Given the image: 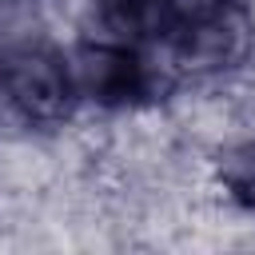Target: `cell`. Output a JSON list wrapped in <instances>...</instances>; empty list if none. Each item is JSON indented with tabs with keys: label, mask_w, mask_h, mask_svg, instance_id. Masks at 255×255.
<instances>
[{
	"label": "cell",
	"mask_w": 255,
	"mask_h": 255,
	"mask_svg": "<svg viewBox=\"0 0 255 255\" xmlns=\"http://www.w3.org/2000/svg\"><path fill=\"white\" fill-rule=\"evenodd\" d=\"M251 36H255V28L239 0H215L207 8L183 12L167 32L175 60L191 72L239 68L251 52Z\"/></svg>",
	"instance_id": "cell-1"
},
{
	"label": "cell",
	"mask_w": 255,
	"mask_h": 255,
	"mask_svg": "<svg viewBox=\"0 0 255 255\" xmlns=\"http://www.w3.org/2000/svg\"><path fill=\"white\" fill-rule=\"evenodd\" d=\"M0 88L8 104L32 124H60L72 112V68L44 44H20L0 56Z\"/></svg>",
	"instance_id": "cell-2"
},
{
	"label": "cell",
	"mask_w": 255,
	"mask_h": 255,
	"mask_svg": "<svg viewBox=\"0 0 255 255\" xmlns=\"http://www.w3.org/2000/svg\"><path fill=\"white\" fill-rule=\"evenodd\" d=\"M76 92L104 108H139L163 92V76L131 44H88L72 64Z\"/></svg>",
	"instance_id": "cell-3"
},
{
	"label": "cell",
	"mask_w": 255,
	"mask_h": 255,
	"mask_svg": "<svg viewBox=\"0 0 255 255\" xmlns=\"http://www.w3.org/2000/svg\"><path fill=\"white\" fill-rule=\"evenodd\" d=\"M104 24L124 40H155L175 24L171 0H96Z\"/></svg>",
	"instance_id": "cell-4"
},
{
	"label": "cell",
	"mask_w": 255,
	"mask_h": 255,
	"mask_svg": "<svg viewBox=\"0 0 255 255\" xmlns=\"http://www.w3.org/2000/svg\"><path fill=\"white\" fill-rule=\"evenodd\" d=\"M227 183L235 187V195H239V199H247V203L255 207V151H251V155H243V159L231 167Z\"/></svg>",
	"instance_id": "cell-5"
},
{
	"label": "cell",
	"mask_w": 255,
	"mask_h": 255,
	"mask_svg": "<svg viewBox=\"0 0 255 255\" xmlns=\"http://www.w3.org/2000/svg\"><path fill=\"white\" fill-rule=\"evenodd\" d=\"M207 4H215V0H171V8H175V20H179L183 12H195V8H207Z\"/></svg>",
	"instance_id": "cell-6"
}]
</instances>
